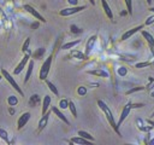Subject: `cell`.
Segmentation results:
<instances>
[{
	"mask_svg": "<svg viewBox=\"0 0 154 145\" xmlns=\"http://www.w3.org/2000/svg\"><path fill=\"white\" fill-rule=\"evenodd\" d=\"M97 105H99V108L103 111V114H105V116H106V118H107L108 123L112 126V128L116 130V133H117L118 135H120L119 127L117 126V123H116V121H114V117H113V114H112V111L109 110V108L106 105V103H105V102H102V100H97Z\"/></svg>",
	"mask_w": 154,
	"mask_h": 145,
	"instance_id": "cell-1",
	"label": "cell"
},
{
	"mask_svg": "<svg viewBox=\"0 0 154 145\" xmlns=\"http://www.w3.org/2000/svg\"><path fill=\"white\" fill-rule=\"evenodd\" d=\"M52 60H53V57L48 56V58H46V60L42 63V65L40 68V72H38V77H40L41 81H45L48 77L49 69H51V65H52Z\"/></svg>",
	"mask_w": 154,
	"mask_h": 145,
	"instance_id": "cell-2",
	"label": "cell"
},
{
	"mask_svg": "<svg viewBox=\"0 0 154 145\" xmlns=\"http://www.w3.org/2000/svg\"><path fill=\"white\" fill-rule=\"evenodd\" d=\"M1 76H2V77H4V79H5V80H6V81H7V82H8V83H10V85H11V86H12V87H13V88L22 95V97H23L24 93H23L22 88L18 86V83L14 81V79L12 77V75H11L6 69H2V68H1Z\"/></svg>",
	"mask_w": 154,
	"mask_h": 145,
	"instance_id": "cell-3",
	"label": "cell"
},
{
	"mask_svg": "<svg viewBox=\"0 0 154 145\" xmlns=\"http://www.w3.org/2000/svg\"><path fill=\"white\" fill-rule=\"evenodd\" d=\"M84 8H85L84 5H82V6H72V7H67V8L60 10V11H59V14H60L61 17H69V16H71V14H75V13H78V12L83 11Z\"/></svg>",
	"mask_w": 154,
	"mask_h": 145,
	"instance_id": "cell-4",
	"label": "cell"
},
{
	"mask_svg": "<svg viewBox=\"0 0 154 145\" xmlns=\"http://www.w3.org/2000/svg\"><path fill=\"white\" fill-rule=\"evenodd\" d=\"M24 10L26 11V12H29L31 16H34L36 19H38L40 22H42V23H46V19L43 18V16L38 12V11H36L32 6H30V5H24Z\"/></svg>",
	"mask_w": 154,
	"mask_h": 145,
	"instance_id": "cell-5",
	"label": "cell"
},
{
	"mask_svg": "<svg viewBox=\"0 0 154 145\" xmlns=\"http://www.w3.org/2000/svg\"><path fill=\"white\" fill-rule=\"evenodd\" d=\"M29 58H30V53H26L23 58H22V60L18 63V65L14 68V70H13V74L14 75H19L20 72H22V70L24 69V66L26 65V63L29 62Z\"/></svg>",
	"mask_w": 154,
	"mask_h": 145,
	"instance_id": "cell-6",
	"label": "cell"
},
{
	"mask_svg": "<svg viewBox=\"0 0 154 145\" xmlns=\"http://www.w3.org/2000/svg\"><path fill=\"white\" fill-rule=\"evenodd\" d=\"M132 109V106H131V103H129V104H126L124 108H123V110H122V114H120V117H119V120H118V123H117V126L118 127H120L122 126V123L124 122V120L128 117V115H129V112H130V110Z\"/></svg>",
	"mask_w": 154,
	"mask_h": 145,
	"instance_id": "cell-7",
	"label": "cell"
},
{
	"mask_svg": "<svg viewBox=\"0 0 154 145\" xmlns=\"http://www.w3.org/2000/svg\"><path fill=\"white\" fill-rule=\"evenodd\" d=\"M143 24H141V25H137V27H135V28H132V29H129V30H126L123 35H122V37H120V40H128L129 37H131L134 34H136L137 31H141V29H143Z\"/></svg>",
	"mask_w": 154,
	"mask_h": 145,
	"instance_id": "cell-8",
	"label": "cell"
},
{
	"mask_svg": "<svg viewBox=\"0 0 154 145\" xmlns=\"http://www.w3.org/2000/svg\"><path fill=\"white\" fill-rule=\"evenodd\" d=\"M141 34H142V36L146 39V41L148 42L149 48H150V51H152V53H153V56H154V37L152 36V34H149L148 31H146V30H143V29H141Z\"/></svg>",
	"mask_w": 154,
	"mask_h": 145,
	"instance_id": "cell-9",
	"label": "cell"
},
{
	"mask_svg": "<svg viewBox=\"0 0 154 145\" xmlns=\"http://www.w3.org/2000/svg\"><path fill=\"white\" fill-rule=\"evenodd\" d=\"M96 35H93V36H90L89 39H88V41H87V45H85V52H84V54H85V57L88 58V56L90 54V52H91V50H93V47H94V45H95V42H96Z\"/></svg>",
	"mask_w": 154,
	"mask_h": 145,
	"instance_id": "cell-10",
	"label": "cell"
},
{
	"mask_svg": "<svg viewBox=\"0 0 154 145\" xmlns=\"http://www.w3.org/2000/svg\"><path fill=\"white\" fill-rule=\"evenodd\" d=\"M30 112H24V114H22L20 115V117L18 118V122H17V128L18 129H22L26 123H28V121L30 120Z\"/></svg>",
	"mask_w": 154,
	"mask_h": 145,
	"instance_id": "cell-11",
	"label": "cell"
},
{
	"mask_svg": "<svg viewBox=\"0 0 154 145\" xmlns=\"http://www.w3.org/2000/svg\"><path fill=\"white\" fill-rule=\"evenodd\" d=\"M49 115H51V111H47L46 114H43L42 116H41V118H40V121H38V128H37V132L40 133L41 130H43L45 129V127L47 126V123H48V118H49Z\"/></svg>",
	"mask_w": 154,
	"mask_h": 145,
	"instance_id": "cell-12",
	"label": "cell"
},
{
	"mask_svg": "<svg viewBox=\"0 0 154 145\" xmlns=\"http://www.w3.org/2000/svg\"><path fill=\"white\" fill-rule=\"evenodd\" d=\"M70 143H71V144H87V145H90L93 141H90V140H88V139H85V138L78 135V137L72 138V139L70 140Z\"/></svg>",
	"mask_w": 154,
	"mask_h": 145,
	"instance_id": "cell-13",
	"label": "cell"
},
{
	"mask_svg": "<svg viewBox=\"0 0 154 145\" xmlns=\"http://www.w3.org/2000/svg\"><path fill=\"white\" fill-rule=\"evenodd\" d=\"M101 5H102V8H103L106 16H107L109 19H113V12H112L109 5L107 4V1H106V0H101Z\"/></svg>",
	"mask_w": 154,
	"mask_h": 145,
	"instance_id": "cell-14",
	"label": "cell"
},
{
	"mask_svg": "<svg viewBox=\"0 0 154 145\" xmlns=\"http://www.w3.org/2000/svg\"><path fill=\"white\" fill-rule=\"evenodd\" d=\"M51 100H52V99H51L49 95H45V98H43V100H42V111H41L42 115L48 111V108H49V105H51Z\"/></svg>",
	"mask_w": 154,
	"mask_h": 145,
	"instance_id": "cell-15",
	"label": "cell"
},
{
	"mask_svg": "<svg viewBox=\"0 0 154 145\" xmlns=\"http://www.w3.org/2000/svg\"><path fill=\"white\" fill-rule=\"evenodd\" d=\"M52 111H53V112H54V114H55V115H57V116H58V117H59L64 123H66V124H69V123H70V122H69V120L65 117V115H64V114H63V112H61L57 106H52Z\"/></svg>",
	"mask_w": 154,
	"mask_h": 145,
	"instance_id": "cell-16",
	"label": "cell"
},
{
	"mask_svg": "<svg viewBox=\"0 0 154 145\" xmlns=\"http://www.w3.org/2000/svg\"><path fill=\"white\" fill-rule=\"evenodd\" d=\"M34 70V60H29V65H28V70H26V75L24 77V83H26L31 76V72Z\"/></svg>",
	"mask_w": 154,
	"mask_h": 145,
	"instance_id": "cell-17",
	"label": "cell"
},
{
	"mask_svg": "<svg viewBox=\"0 0 154 145\" xmlns=\"http://www.w3.org/2000/svg\"><path fill=\"white\" fill-rule=\"evenodd\" d=\"M79 42H81V40H75V41H71V42L64 44V45L61 46V50H70V48H72V47L77 46Z\"/></svg>",
	"mask_w": 154,
	"mask_h": 145,
	"instance_id": "cell-18",
	"label": "cell"
},
{
	"mask_svg": "<svg viewBox=\"0 0 154 145\" xmlns=\"http://www.w3.org/2000/svg\"><path fill=\"white\" fill-rule=\"evenodd\" d=\"M67 106H69V109H70V111H71L72 116H73V117H77V109H76V106H75V104H73V102H72V100H69Z\"/></svg>",
	"mask_w": 154,
	"mask_h": 145,
	"instance_id": "cell-19",
	"label": "cell"
},
{
	"mask_svg": "<svg viewBox=\"0 0 154 145\" xmlns=\"http://www.w3.org/2000/svg\"><path fill=\"white\" fill-rule=\"evenodd\" d=\"M45 81H46V83H47V86H48V88H49V89L52 91V93H53V94H55V95H58V94H59V92H58V89H57V87H55V86H54V85H53V83H52L51 81H48L47 79H46Z\"/></svg>",
	"mask_w": 154,
	"mask_h": 145,
	"instance_id": "cell-20",
	"label": "cell"
},
{
	"mask_svg": "<svg viewBox=\"0 0 154 145\" xmlns=\"http://www.w3.org/2000/svg\"><path fill=\"white\" fill-rule=\"evenodd\" d=\"M78 135H81V137H83V138H85V139H88V140H90V141H94V137L93 135H90L88 132H85V130H78Z\"/></svg>",
	"mask_w": 154,
	"mask_h": 145,
	"instance_id": "cell-21",
	"label": "cell"
},
{
	"mask_svg": "<svg viewBox=\"0 0 154 145\" xmlns=\"http://www.w3.org/2000/svg\"><path fill=\"white\" fill-rule=\"evenodd\" d=\"M0 138H1L4 141H6L7 144L10 143V140H8V138H7V132H6L5 129H2V128H0Z\"/></svg>",
	"mask_w": 154,
	"mask_h": 145,
	"instance_id": "cell-22",
	"label": "cell"
},
{
	"mask_svg": "<svg viewBox=\"0 0 154 145\" xmlns=\"http://www.w3.org/2000/svg\"><path fill=\"white\" fill-rule=\"evenodd\" d=\"M126 5V10L129 14H132V0H124Z\"/></svg>",
	"mask_w": 154,
	"mask_h": 145,
	"instance_id": "cell-23",
	"label": "cell"
},
{
	"mask_svg": "<svg viewBox=\"0 0 154 145\" xmlns=\"http://www.w3.org/2000/svg\"><path fill=\"white\" fill-rule=\"evenodd\" d=\"M73 57H76V58H78V59H87V57H85V54H83V53H81V52H78V51H73L72 53H71Z\"/></svg>",
	"mask_w": 154,
	"mask_h": 145,
	"instance_id": "cell-24",
	"label": "cell"
},
{
	"mask_svg": "<svg viewBox=\"0 0 154 145\" xmlns=\"http://www.w3.org/2000/svg\"><path fill=\"white\" fill-rule=\"evenodd\" d=\"M89 74L91 75H99V76H107V74L105 71H101V70H91V71H88Z\"/></svg>",
	"mask_w": 154,
	"mask_h": 145,
	"instance_id": "cell-25",
	"label": "cell"
},
{
	"mask_svg": "<svg viewBox=\"0 0 154 145\" xmlns=\"http://www.w3.org/2000/svg\"><path fill=\"white\" fill-rule=\"evenodd\" d=\"M29 44H30V37H26L25 41H24V44H23V46H22V51H23V52H26V51H28Z\"/></svg>",
	"mask_w": 154,
	"mask_h": 145,
	"instance_id": "cell-26",
	"label": "cell"
},
{
	"mask_svg": "<svg viewBox=\"0 0 154 145\" xmlns=\"http://www.w3.org/2000/svg\"><path fill=\"white\" fill-rule=\"evenodd\" d=\"M149 65H150V63H149V62H142V63L136 64V68L141 69V68H146V66H149Z\"/></svg>",
	"mask_w": 154,
	"mask_h": 145,
	"instance_id": "cell-27",
	"label": "cell"
},
{
	"mask_svg": "<svg viewBox=\"0 0 154 145\" xmlns=\"http://www.w3.org/2000/svg\"><path fill=\"white\" fill-rule=\"evenodd\" d=\"M40 102V99H38V95H32L31 97V99H30V105H35V103H38Z\"/></svg>",
	"mask_w": 154,
	"mask_h": 145,
	"instance_id": "cell-28",
	"label": "cell"
},
{
	"mask_svg": "<svg viewBox=\"0 0 154 145\" xmlns=\"http://www.w3.org/2000/svg\"><path fill=\"white\" fill-rule=\"evenodd\" d=\"M146 87H135V88H131L130 91H128L126 92V94H131V93H134V92H137V91H142V89H144Z\"/></svg>",
	"mask_w": 154,
	"mask_h": 145,
	"instance_id": "cell-29",
	"label": "cell"
},
{
	"mask_svg": "<svg viewBox=\"0 0 154 145\" xmlns=\"http://www.w3.org/2000/svg\"><path fill=\"white\" fill-rule=\"evenodd\" d=\"M8 103H10V105H12V106L16 105V104H17V99H16V97H14V95L10 97V98H8Z\"/></svg>",
	"mask_w": 154,
	"mask_h": 145,
	"instance_id": "cell-30",
	"label": "cell"
},
{
	"mask_svg": "<svg viewBox=\"0 0 154 145\" xmlns=\"http://www.w3.org/2000/svg\"><path fill=\"white\" fill-rule=\"evenodd\" d=\"M152 23H154V14H153V16H150V17H148V18H147V21L144 22V24H146V25H149V24H152Z\"/></svg>",
	"mask_w": 154,
	"mask_h": 145,
	"instance_id": "cell-31",
	"label": "cell"
},
{
	"mask_svg": "<svg viewBox=\"0 0 154 145\" xmlns=\"http://www.w3.org/2000/svg\"><path fill=\"white\" fill-rule=\"evenodd\" d=\"M67 100H61V103H60V108L61 109H65V108H67Z\"/></svg>",
	"mask_w": 154,
	"mask_h": 145,
	"instance_id": "cell-32",
	"label": "cell"
},
{
	"mask_svg": "<svg viewBox=\"0 0 154 145\" xmlns=\"http://www.w3.org/2000/svg\"><path fill=\"white\" fill-rule=\"evenodd\" d=\"M71 31H72V33H81V30H79L76 25H71Z\"/></svg>",
	"mask_w": 154,
	"mask_h": 145,
	"instance_id": "cell-33",
	"label": "cell"
},
{
	"mask_svg": "<svg viewBox=\"0 0 154 145\" xmlns=\"http://www.w3.org/2000/svg\"><path fill=\"white\" fill-rule=\"evenodd\" d=\"M147 123L150 124L152 127H154V121H153V120H147Z\"/></svg>",
	"mask_w": 154,
	"mask_h": 145,
	"instance_id": "cell-34",
	"label": "cell"
},
{
	"mask_svg": "<svg viewBox=\"0 0 154 145\" xmlns=\"http://www.w3.org/2000/svg\"><path fill=\"white\" fill-rule=\"evenodd\" d=\"M67 1H69V2H71L72 5H76V4H77V0H67Z\"/></svg>",
	"mask_w": 154,
	"mask_h": 145,
	"instance_id": "cell-35",
	"label": "cell"
},
{
	"mask_svg": "<svg viewBox=\"0 0 154 145\" xmlns=\"http://www.w3.org/2000/svg\"><path fill=\"white\" fill-rule=\"evenodd\" d=\"M37 25H38V23H34V24H32V25H31V28H36V27H37Z\"/></svg>",
	"mask_w": 154,
	"mask_h": 145,
	"instance_id": "cell-36",
	"label": "cell"
},
{
	"mask_svg": "<svg viewBox=\"0 0 154 145\" xmlns=\"http://www.w3.org/2000/svg\"><path fill=\"white\" fill-rule=\"evenodd\" d=\"M148 11H150V12H153V13H154V7H149V8H148Z\"/></svg>",
	"mask_w": 154,
	"mask_h": 145,
	"instance_id": "cell-37",
	"label": "cell"
},
{
	"mask_svg": "<svg viewBox=\"0 0 154 145\" xmlns=\"http://www.w3.org/2000/svg\"><path fill=\"white\" fill-rule=\"evenodd\" d=\"M89 2H90L91 5H95V0H89Z\"/></svg>",
	"mask_w": 154,
	"mask_h": 145,
	"instance_id": "cell-38",
	"label": "cell"
},
{
	"mask_svg": "<svg viewBox=\"0 0 154 145\" xmlns=\"http://www.w3.org/2000/svg\"><path fill=\"white\" fill-rule=\"evenodd\" d=\"M146 1H147V4H148V5H150V4H152V0H146Z\"/></svg>",
	"mask_w": 154,
	"mask_h": 145,
	"instance_id": "cell-39",
	"label": "cell"
},
{
	"mask_svg": "<svg viewBox=\"0 0 154 145\" xmlns=\"http://www.w3.org/2000/svg\"><path fill=\"white\" fill-rule=\"evenodd\" d=\"M150 95H152V97L154 98V91H152V93H150Z\"/></svg>",
	"mask_w": 154,
	"mask_h": 145,
	"instance_id": "cell-40",
	"label": "cell"
},
{
	"mask_svg": "<svg viewBox=\"0 0 154 145\" xmlns=\"http://www.w3.org/2000/svg\"><path fill=\"white\" fill-rule=\"evenodd\" d=\"M149 144H154V139H153V140H150V143H149Z\"/></svg>",
	"mask_w": 154,
	"mask_h": 145,
	"instance_id": "cell-41",
	"label": "cell"
},
{
	"mask_svg": "<svg viewBox=\"0 0 154 145\" xmlns=\"http://www.w3.org/2000/svg\"><path fill=\"white\" fill-rule=\"evenodd\" d=\"M152 116H154V112H153V115H152Z\"/></svg>",
	"mask_w": 154,
	"mask_h": 145,
	"instance_id": "cell-42",
	"label": "cell"
},
{
	"mask_svg": "<svg viewBox=\"0 0 154 145\" xmlns=\"http://www.w3.org/2000/svg\"><path fill=\"white\" fill-rule=\"evenodd\" d=\"M0 80H1V76H0Z\"/></svg>",
	"mask_w": 154,
	"mask_h": 145,
	"instance_id": "cell-43",
	"label": "cell"
}]
</instances>
